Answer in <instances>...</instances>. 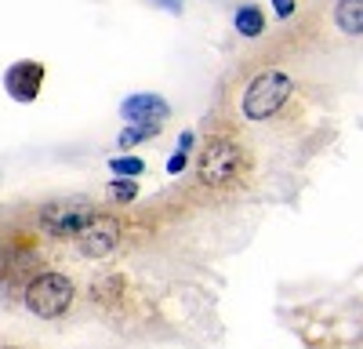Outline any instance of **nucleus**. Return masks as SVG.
Masks as SVG:
<instances>
[{
	"mask_svg": "<svg viewBox=\"0 0 363 349\" xmlns=\"http://www.w3.org/2000/svg\"><path fill=\"white\" fill-rule=\"evenodd\" d=\"M77 299V284L66 277V273H55V270H40L26 280V291H22V302L26 309L40 316V320H58L66 316L69 306Z\"/></svg>",
	"mask_w": 363,
	"mask_h": 349,
	"instance_id": "nucleus-1",
	"label": "nucleus"
},
{
	"mask_svg": "<svg viewBox=\"0 0 363 349\" xmlns=\"http://www.w3.org/2000/svg\"><path fill=\"white\" fill-rule=\"evenodd\" d=\"M247 167V157L240 150V142L225 138V135H215L207 138V145L200 150V160H196V174L207 189H225L233 186L240 174Z\"/></svg>",
	"mask_w": 363,
	"mask_h": 349,
	"instance_id": "nucleus-2",
	"label": "nucleus"
},
{
	"mask_svg": "<svg viewBox=\"0 0 363 349\" xmlns=\"http://www.w3.org/2000/svg\"><path fill=\"white\" fill-rule=\"evenodd\" d=\"M99 215L95 200H84V196H62V200H48L40 204L37 222L48 237L55 240H77L80 233L91 226V218Z\"/></svg>",
	"mask_w": 363,
	"mask_h": 349,
	"instance_id": "nucleus-3",
	"label": "nucleus"
},
{
	"mask_svg": "<svg viewBox=\"0 0 363 349\" xmlns=\"http://www.w3.org/2000/svg\"><path fill=\"white\" fill-rule=\"evenodd\" d=\"M291 95H294V80L280 70H265L247 84L244 99H240V113L247 121H269V116H277L284 109Z\"/></svg>",
	"mask_w": 363,
	"mask_h": 349,
	"instance_id": "nucleus-4",
	"label": "nucleus"
},
{
	"mask_svg": "<svg viewBox=\"0 0 363 349\" xmlns=\"http://www.w3.org/2000/svg\"><path fill=\"white\" fill-rule=\"evenodd\" d=\"M73 244H77V251L84 258H106V255H113L120 248V222L113 215H102L99 211L95 218H91V226L80 233Z\"/></svg>",
	"mask_w": 363,
	"mask_h": 349,
	"instance_id": "nucleus-5",
	"label": "nucleus"
},
{
	"mask_svg": "<svg viewBox=\"0 0 363 349\" xmlns=\"http://www.w3.org/2000/svg\"><path fill=\"white\" fill-rule=\"evenodd\" d=\"M120 113H124V121L135 124V128H164V121L171 116V106L153 95V92H138V95H128L124 106H120Z\"/></svg>",
	"mask_w": 363,
	"mask_h": 349,
	"instance_id": "nucleus-6",
	"label": "nucleus"
},
{
	"mask_svg": "<svg viewBox=\"0 0 363 349\" xmlns=\"http://www.w3.org/2000/svg\"><path fill=\"white\" fill-rule=\"evenodd\" d=\"M40 80H44V66H40V62H15V66L4 73V87H8L18 102L37 99Z\"/></svg>",
	"mask_w": 363,
	"mask_h": 349,
	"instance_id": "nucleus-7",
	"label": "nucleus"
},
{
	"mask_svg": "<svg viewBox=\"0 0 363 349\" xmlns=\"http://www.w3.org/2000/svg\"><path fill=\"white\" fill-rule=\"evenodd\" d=\"M335 26L349 37H363V0H338L335 4Z\"/></svg>",
	"mask_w": 363,
	"mask_h": 349,
	"instance_id": "nucleus-8",
	"label": "nucleus"
},
{
	"mask_svg": "<svg viewBox=\"0 0 363 349\" xmlns=\"http://www.w3.org/2000/svg\"><path fill=\"white\" fill-rule=\"evenodd\" d=\"M236 33L240 37H262L265 33V15L258 4H240L236 8Z\"/></svg>",
	"mask_w": 363,
	"mask_h": 349,
	"instance_id": "nucleus-9",
	"label": "nucleus"
},
{
	"mask_svg": "<svg viewBox=\"0 0 363 349\" xmlns=\"http://www.w3.org/2000/svg\"><path fill=\"white\" fill-rule=\"evenodd\" d=\"M109 167H113L116 179H138V174L145 171L142 157H113V160H109Z\"/></svg>",
	"mask_w": 363,
	"mask_h": 349,
	"instance_id": "nucleus-10",
	"label": "nucleus"
},
{
	"mask_svg": "<svg viewBox=\"0 0 363 349\" xmlns=\"http://www.w3.org/2000/svg\"><path fill=\"white\" fill-rule=\"evenodd\" d=\"M189 150H193V135L186 131V135H182V142H178V150H174L171 160H167V171H171V174H182V167L189 164Z\"/></svg>",
	"mask_w": 363,
	"mask_h": 349,
	"instance_id": "nucleus-11",
	"label": "nucleus"
},
{
	"mask_svg": "<svg viewBox=\"0 0 363 349\" xmlns=\"http://www.w3.org/2000/svg\"><path fill=\"white\" fill-rule=\"evenodd\" d=\"M109 196H113L116 204H131V200L138 196L135 179H113V182H109Z\"/></svg>",
	"mask_w": 363,
	"mask_h": 349,
	"instance_id": "nucleus-12",
	"label": "nucleus"
},
{
	"mask_svg": "<svg viewBox=\"0 0 363 349\" xmlns=\"http://www.w3.org/2000/svg\"><path fill=\"white\" fill-rule=\"evenodd\" d=\"M157 135V128H135V124H128L124 131H120V150H131V145H138V142H145V138H153Z\"/></svg>",
	"mask_w": 363,
	"mask_h": 349,
	"instance_id": "nucleus-13",
	"label": "nucleus"
},
{
	"mask_svg": "<svg viewBox=\"0 0 363 349\" xmlns=\"http://www.w3.org/2000/svg\"><path fill=\"white\" fill-rule=\"evenodd\" d=\"M272 11H277L280 18H291L294 15V0H272Z\"/></svg>",
	"mask_w": 363,
	"mask_h": 349,
	"instance_id": "nucleus-14",
	"label": "nucleus"
},
{
	"mask_svg": "<svg viewBox=\"0 0 363 349\" xmlns=\"http://www.w3.org/2000/svg\"><path fill=\"white\" fill-rule=\"evenodd\" d=\"M160 4H164L167 11H182V0H160Z\"/></svg>",
	"mask_w": 363,
	"mask_h": 349,
	"instance_id": "nucleus-15",
	"label": "nucleus"
},
{
	"mask_svg": "<svg viewBox=\"0 0 363 349\" xmlns=\"http://www.w3.org/2000/svg\"><path fill=\"white\" fill-rule=\"evenodd\" d=\"M4 349H18V345H4Z\"/></svg>",
	"mask_w": 363,
	"mask_h": 349,
	"instance_id": "nucleus-16",
	"label": "nucleus"
},
{
	"mask_svg": "<svg viewBox=\"0 0 363 349\" xmlns=\"http://www.w3.org/2000/svg\"><path fill=\"white\" fill-rule=\"evenodd\" d=\"M0 251H4V248H0Z\"/></svg>",
	"mask_w": 363,
	"mask_h": 349,
	"instance_id": "nucleus-17",
	"label": "nucleus"
}]
</instances>
